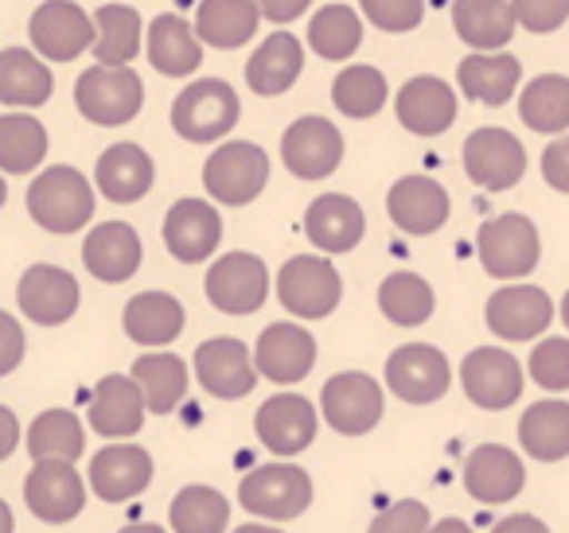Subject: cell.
<instances>
[{
    "instance_id": "obj_1",
    "label": "cell",
    "mask_w": 569,
    "mask_h": 533,
    "mask_svg": "<svg viewBox=\"0 0 569 533\" xmlns=\"http://www.w3.org/2000/svg\"><path fill=\"white\" fill-rule=\"evenodd\" d=\"M28 214L51 234H74L94 219V188L79 168H48L28 188Z\"/></svg>"
},
{
    "instance_id": "obj_2",
    "label": "cell",
    "mask_w": 569,
    "mask_h": 533,
    "mask_svg": "<svg viewBox=\"0 0 569 533\" xmlns=\"http://www.w3.org/2000/svg\"><path fill=\"white\" fill-rule=\"evenodd\" d=\"M476 253L480 265L496 281H519L530 276L542 258V242H538V227L527 214H499V219L483 222L476 234Z\"/></svg>"
},
{
    "instance_id": "obj_3",
    "label": "cell",
    "mask_w": 569,
    "mask_h": 533,
    "mask_svg": "<svg viewBox=\"0 0 569 533\" xmlns=\"http://www.w3.org/2000/svg\"><path fill=\"white\" fill-rule=\"evenodd\" d=\"M238 502L246 506V514L266 522H293L312 506V479L293 463H266L242 479Z\"/></svg>"
},
{
    "instance_id": "obj_4",
    "label": "cell",
    "mask_w": 569,
    "mask_h": 533,
    "mask_svg": "<svg viewBox=\"0 0 569 533\" xmlns=\"http://www.w3.org/2000/svg\"><path fill=\"white\" fill-rule=\"evenodd\" d=\"M238 94L222 79H199L172 102V129L191 144L227 137L238 125Z\"/></svg>"
},
{
    "instance_id": "obj_5",
    "label": "cell",
    "mask_w": 569,
    "mask_h": 533,
    "mask_svg": "<svg viewBox=\"0 0 569 533\" xmlns=\"http://www.w3.org/2000/svg\"><path fill=\"white\" fill-rule=\"evenodd\" d=\"M269 183V157L250 141H227L203 164V188L214 203L246 207Z\"/></svg>"
},
{
    "instance_id": "obj_6",
    "label": "cell",
    "mask_w": 569,
    "mask_h": 533,
    "mask_svg": "<svg viewBox=\"0 0 569 533\" xmlns=\"http://www.w3.org/2000/svg\"><path fill=\"white\" fill-rule=\"evenodd\" d=\"M74 102L87 121L118 129L141 113L144 87L126 67H94V71H82V79L74 82Z\"/></svg>"
},
{
    "instance_id": "obj_7",
    "label": "cell",
    "mask_w": 569,
    "mask_h": 533,
    "mask_svg": "<svg viewBox=\"0 0 569 533\" xmlns=\"http://www.w3.org/2000/svg\"><path fill=\"white\" fill-rule=\"evenodd\" d=\"M343 281L328 258H289L277 273V300L301 320H325L340 308Z\"/></svg>"
},
{
    "instance_id": "obj_8",
    "label": "cell",
    "mask_w": 569,
    "mask_h": 533,
    "mask_svg": "<svg viewBox=\"0 0 569 533\" xmlns=\"http://www.w3.org/2000/svg\"><path fill=\"white\" fill-rule=\"evenodd\" d=\"M460 385L468 401L488 413L511 409L522 398V362L503 346H476L460 362Z\"/></svg>"
},
{
    "instance_id": "obj_9",
    "label": "cell",
    "mask_w": 569,
    "mask_h": 533,
    "mask_svg": "<svg viewBox=\"0 0 569 533\" xmlns=\"http://www.w3.org/2000/svg\"><path fill=\"white\" fill-rule=\"evenodd\" d=\"M320 409H325L328 424L343 436H363L382 421V385L371 374L359 370H343V374L328 378L320 390Z\"/></svg>"
},
{
    "instance_id": "obj_10",
    "label": "cell",
    "mask_w": 569,
    "mask_h": 533,
    "mask_svg": "<svg viewBox=\"0 0 569 533\" xmlns=\"http://www.w3.org/2000/svg\"><path fill=\"white\" fill-rule=\"evenodd\" d=\"M207 300H211L219 312L227 315H250L266 304V292H269V273H266V261L253 258V253H227L219 258L211 269H207Z\"/></svg>"
},
{
    "instance_id": "obj_11",
    "label": "cell",
    "mask_w": 569,
    "mask_h": 533,
    "mask_svg": "<svg viewBox=\"0 0 569 533\" xmlns=\"http://www.w3.org/2000/svg\"><path fill=\"white\" fill-rule=\"evenodd\" d=\"M452 366L437 346L429 343H406L387 359V385L395 398L410 401V405H429L449 393Z\"/></svg>"
},
{
    "instance_id": "obj_12",
    "label": "cell",
    "mask_w": 569,
    "mask_h": 533,
    "mask_svg": "<svg viewBox=\"0 0 569 533\" xmlns=\"http://www.w3.org/2000/svg\"><path fill=\"white\" fill-rule=\"evenodd\" d=\"M465 172L476 188L507 191L527 172V149L507 129H476L465 141Z\"/></svg>"
},
{
    "instance_id": "obj_13",
    "label": "cell",
    "mask_w": 569,
    "mask_h": 533,
    "mask_svg": "<svg viewBox=\"0 0 569 533\" xmlns=\"http://www.w3.org/2000/svg\"><path fill=\"white\" fill-rule=\"evenodd\" d=\"M488 328L507 343H530L553 323V300L538 284H507L496 289L483 308Z\"/></svg>"
},
{
    "instance_id": "obj_14",
    "label": "cell",
    "mask_w": 569,
    "mask_h": 533,
    "mask_svg": "<svg viewBox=\"0 0 569 533\" xmlns=\"http://www.w3.org/2000/svg\"><path fill=\"white\" fill-rule=\"evenodd\" d=\"M281 160L297 180H328L343 160V133L328 118H301L284 129Z\"/></svg>"
},
{
    "instance_id": "obj_15",
    "label": "cell",
    "mask_w": 569,
    "mask_h": 533,
    "mask_svg": "<svg viewBox=\"0 0 569 533\" xmlns=\"http://www.w3.org/2000/svg\"><path fill=\"white\" fill-rule=\"evenodd\" d=\"M28 36H32V48L43 59L71 63V59H79L94 43V20L74 0H43L40 9L32 12Z\"/></svg>"
},
{
    "instance_id": "obj_16",
    "label": "cell",
    "mask_w": 569,
    "mask_h": 533,
    "mask_svg": "<svg viewBox=\"0 0 569 533\" xmlns=\"http://www.w3.org/2000/svg\"><path fill=\"white\" fill-rule=\"evenodd\" d=\"M196 378L211 398L219 401H238L258 385V366L250 362L242 339H207L196 351Z\"/></svg>"
},
{
    "instance_id": "obj_17",
    "label": "cell",
    "mask_w": 569,
    "mask_h": 533,
    "mask_svg": "<svg viewBox=\"0 0 569 533\" xmlns=\"http://www.w3.org/2000/svg\"><path fill=\"white\" fill-rule=\"evenodd\" d=\"M24 502L40 522L63 525L82 514V506H87V486H82L79 471H74L71 463L48 460V463H36V467L28 471Z\"/></svg>"
},
{
    "instance_id": "obj_18",
    "label": "cell",
    "mask_w": 569,
    "mask_h": 533,
    "mask_svg": "<svg viewBox=\"0 0 569 533\" xmlns=\"http://www.w3.org/2000/svg\"><path fill=\"white\" fill-rule=\"evenodd\" d=\"M312 362H317V339L301 323H269L253 346L258 374L277 385H293L309 378Z\"/></svg>"
},
{
    "instance_id": "obj_19",
    "label": "cell",
    "mask_w": 569,
    "mask_h": 533,
    "mask_svg": "<svg viewBox=\"0 0 569 533\" xmlns=\"http://www.w3.org/2000/svg\"><path fill=\"white\" fill-rule=\"evenodd\" d=\"M253 429L273 455H301L317 440V409L301 393H277L258 409Z\"/></svg>"
},
{
    "instance_id": "obj_20",
    "label": "cell",
    "mask_w": 569,
    "mask_h": 533,
    "mask_svg": "<svg viewBox=\"0 0 569 533\" xmlns=\"http://www.w3.org/2000/svg\"><path fill=\"white\" fill-rule=\"evenodd\" d=\"M20 312L40 328H59L79 312V281L59 265H32L20 276Z\"/></svg>"
},
{
    "instance_id": "obj_21",
    "label": "cell",
    "mask_w": 569,
    "mask_h": 533,
    "mask_svg": "<svg viewBox=\"0 0 569 533\" xmlns=\"http://www.w3.org/2000/svg\"><path fill=\"white\" fill-rule=\"evenodd\" d=\"M219 238H222V219L207 199H180L164 214V245L183 265H196V261L211 258L219 250Z\"/></svg>"
},
{
    "instance_id": "obj_22",
    "label": "cell",
    "mask_w": 569,
    "mask_h": 533,
    "mask_svg": "<svg viewBox=\"0 0 569 533\" xmlns=\"http://www.w3.org/2000/svg\"><path fill=\"white\" fill-rule=\"evenodd\" d=\"M387 214L406 234H437L449 222V191L429 175H402L387 195Z\"/></svg>"
},
{
    "instance_id": "obj_23",
    "label": "cell",
    "mask_w": 569,
    "mask_h": 533,
    "mask_svg": "<svg viewBox=\"0 0 569 533\" xmlns=\"http://www.w3.org/2000/svg\"><path fill=\"white\" fill-rule=\"evenodd\" d=\"M527 483V467L522 460L503 444H480L468 452L465 460V491L483 506H499L511 502Z\"/></svg>"
},
{
    "instance_id": "obj_24",
    "label": "cell",
    "mask_w": 569,
    "mask_h": 533,
    "mask_svg": "<svg viewBox=\"0 0 569 533\" xmlns=\"http://www.w3.org/2000/svg\"><path fill=\"white\" fill-rule=\"evenodd\" d=\"M152 483V455L137 444H110L90 463V486L102 502H129Z\"/></svg>"
},
{
    "instance_id": "obj_25",
    "label": "cell",
    "mask_w": 569,
    "mask_h": 533,
    "mask_svg": "<svg viewBox=\"0 0 569 533\" xmlns=\"http://www.w3.org/2000/svg\"><path fill=\"white\" fill-rule=\"evenodd\" d=\"M398 121L406 125V133L418 137H437L457 121V94L445 79H433V74H421V79H410L402 90H398Z\"/></svg>"
},
{
    "instance_id": "obj_26",
    "label": "cell",
    "mask_w": 569,
    "mask_h": 533,
    "mask_svg": "<svg viewBox=\"0 0 569 533\" xmlns=\"http://www.w3.org/2000/svg\"><path fill=\"white\" fill-rule=\"evenodd\" d=\"M363 230H367L363 207L351 195H340V191L312 199V207L305 211V234L325 253L356 250V245L363 242Z\"/></svg>"
},
{
    "instance_id": "obj_27",
    "label": "cell",
    "mask_w": 569,
    "mask_h": 533,
    "mask_svg": "<svg viewBox=\"0 0 569 533\" xmlns=\"http://www.w3.org/2000/svg\"><path fill=\"white\" fill-rule=\"evenodd\" d=\"M82 261L106 284H121L141 265V238L129 222H102L82 242Z\"/></svg>"
},
{
    "instance_id": "obj_28",
    "label": "cell",
    "mask_w": 569,
    "mask_h": 533,
    "mask_svg": "<svg viewBox=\"0 0 569 533\" xmlns=\"http://www.w3.org/2000/svg\"><path fill=\"white\" fill-rule=\"evenodd\" d=\"M144 424V398L137 390L133 378L126 374H106L102 382L94 385V401H90V429L98 436H133Z\"/></svg>"
},
{
    "instance_id": "obj_29",
    "label": "cell",
    "mask_w": 569,
    "mask_h": 533,
    "mask_svg": "<svg viewBox=\"0 0 569 533\" xmlns=\"http://www.w3.org/2000/svg\"><path fill=\"white\" fill-rule=\"evenodd\" d=\"M452 28L480 56H496L515 36L511 0H452Z\"/></svg>"
},
{
    "instance_id": "obj_30",
    "label": "cell",
    "mask_w": 569,
    "mask_h": 533,
    "mask_svg": "<svg viewBox=\"0 0 569 533\" xmlns=\"http://www.w3.org/2000/svg\"><path fill=\"white\" fill-rule=\"evenodd\" d=\"M305 67V48L301 40H293L289 32H273L246 63V82H250L253 94L277 98L301 79Z\"/></svg>"
},
{
    "instance_id": "obj_31",
    "label": "cell",
    "mask_w": 569,
    "mask_h": 533,
    "mask_svg": "<svg viewBox=\"0 0 569 533\" xmlns=\"http://www.w3.org/2000/svg\"><path fill=\"white\" fill-rule=\"evenodd\" d=\"M152 188V157L141 144H110L98 160V191L110 203H137Z\"/></svg>"
},
{
    "instance_id": "obj_32",
    "label": "cell",
    "mask_w": 569,
    "mask_h": 533,
    "mask_svg": "<svg viewBox=\"0 0 569 533\" xmlns=\"http://www.w3.org/2000/svg\"><path fill=\"white\" fill-rule=\"evenodd\" d=\"M149 63L168 79H183L203 63V43H199L196 28L188 20L164 12L149 24Z\"/></svg>"
},
{
    "instance_id": "obj_33",
    "label": "cell",
    "mask_w": 569,
    "mask_h": 533,
    "mask_svg": "<svg viewBox=\"0 0 569 533\" xmlns=\"http://www.w3.org/2000/svg\"><path fill=\"white\" fill-rule=\"evenodd\" d=\"M126 335L141 346H168L183 331V304L168 292H137L126 304Z\"/></svg>"
},
{
    "instance_id": "obj_34",
    "label": "cell",
    "mask_w": 569,
    "mask_h": 533,
    "mask_svg": "<svg viewBox=\"0 0 569 533\" xmlns=\"http://www.w3.org/2000/svg\"><path fill=\"white\" fill-rule=\"evenodd\" d=\"M519 444L530 460L558 463L569 455V401H535L519 416Z\"/></svg>"
},
{
    "instance_id": "obj_35",
    "label": "cell",
    "mask_w": 569,
    "mask_h": 533,
    "mask_svg": "<svg viewBox=\"0 0 569 533\" xmlns=\"http://www.w3.org/2000/svg\"><path fill=\"white\" fill-rule=\"evenodd\" d=\"M522 79V67L515 56H507V51H496V56H468L465 63L457 67V82L460 90H465L472 102L480 105H503L511 102L515 87H519Z\"/></svg>"
},
{
    "instance_id": "obj_36",
    "label": "cell",
    "mask_w": 569,
    "mask_h": 533,
    "mask_svg": "<svg viewBox=\"0 0 569 533\" xmlns=\"http://www.w3.org/2000/svg\"><path fill=\"white\" fill-rule=\"evenodd\" d=\"M129 378H133L137 390H141L144 409L157 416H168L183 401V393H188V366H183V359H176V354H168V351L141 354V359L133 362V374Z\"/></svg>"
},
{
    "instance_id": "obj_37",
    "label": "cell",
    "mask_w": 569,
    "mask_h": 533,
    "mask_svg": "<svg viewBox=\"0 0 569 533\" xmlns=\"http://www.w3.org/2000/svg\"><path fill=\"white\" fill-rule=\"evenodd\" d=\"M258 4L253 0H203L196 17L199 43H211L219 51H234L258 32Z\"/></svg>"
},
{
    "instance_id": "obj_38",
    "label": "cell",
    "mask_w": 569,
    "mask_h": 533,
    "mask_svg": "<svg viewBox=\"0 0 569 533\" xmlns=\"http://www.w3.org/2000/svg\"><path fill=\"white\" fill-rule=\"evenodd\" d=\"M51 71L28 48L0 51V102L17 110H36L51 98Z\"/></svg>"
},
{
    "instance_id": "obj_39",
    "label": "cell",
    "mask_w": 569,
    "mask_h": 533,
    "mask_svg": "<svg viewBox=\"0 0 569 533\" xmlns=\"http://www.w3.org/2000/svg\"><path fill=\"white\" fill-rule=\"evenodd\" d=\"M82 447H87V432H82V421L71 409H48L28 429V452H32L36 463H74Z\"/></svg>"
},
{
    "instance_id": "obj_40",
    "label": "cell",
    "mask_w": 569,
    "mask_h": 533,
    "mask_svg": "<svg viewBox=\"0 0 569 533\" xmlns=\"http://www.w3.org/2000/svg\"><path fill=\"white\" fill-rule=\"evenodd\" d=\"M519 118L535 133H569V79L538 74L519 98Z\"/></svg>"
},
{
    "instance_id": "obj_41",
    "label": "cell",
    "mask_w": 569,
    "mask_h": 533,
    "mask_svg": "<svg viewBox=\"0 0 569 533\" xmlns=\"http://www.w3.org/2000/svg\"><path fill=\"white\" fill-rule=\"evenodd\" d=\"M98 40H94V59L98 67H126L141 51V17L137 9L126 4H106L94 12Z\"/></svg>"
},
{
    "instance_id": "obj_42",
    "label": "cell",
    "mask_w": 569,
    "mask_h": 533,
    "mask_svg": "<svg viewBox=\"0 0 569 533\" xmlns=\"http://www.w3.org/2000/svg\"><path fill=\"white\" fill-rule=\"evenodd\" d=\"M48 157V129L28 113L0 118V168L12 175H28Z\"/></svg>"
},
{
    "instance_id": "obj_43",
    "label": "cell",
    "mask_w": 569,
    "mask_h": 533,
    "mask_svg": "<svg viewBox=\"0 0 569 533\" xmlns=\"http://www.w3.org/2000/svg\"><path fill=\"white\" fill-rule=\"evenodd\" d=\"M387 74L375 71V67H348V71L336 74L332 82V105L343 118L367 121L387 105Z\"/></svg>"
},
{
    "instance_id": "obj_44",
    "label": "cell",
    "mask_w": 569,
    "mask_h": 533,
    "mask_svg": "<svg viewBox=\"0 0 569 533\" xmlns=\"http://www.w3.org/2000/svg\"><path fill=\"white\" fill-rule=\"evenodd\" d=\"M172 530L176 533H222L230 525V502L214 486H183L172 499Z\"/></svg>"
},
{
    "instance_id": "obj_45",
    "label": "cell",
    "mask_w": 569,
    "mask_h": 533,
    "mask_svg": "<svg viewBox=\"0 0 569 533\" xmlns=\"http://www.w3.org/2000/svg\"><path fill=\"white\" fill-rule=\"evenodd\" d=\"M379 308L398 328H418L433 315V289L418 273H390L379 289Z\"/></svg>"
},
{
    "instance_id": "obj_46",
    "label": "cell",
    "mask_w": 569,
    "mask_h": 533,
    "mask_svg": "<svg viewBox=\"0 0 569 533\" xmlns=\"http://www.w3.org/2000/svg\"><path fill=\"white\" fill-rule=\"evenodd\" d=\"M309 43L320 59L343 63V59L356 56L359 43H363V24H359V17L348 4H328V9H320L317 17H312Z\"/></svg>"
},
{
    "instance_id": "obj_47",
    "label": "cell",
    "mask_w": 569,
    "mask_h": 533,
    "mask_svg": "<svg viewBox=\"0 0 569 533\" xmlns=\"http://www.w3.org/2000/svg\"><path fill=\"white\" fill-rule=\"evenodd\" d=\"M527 370L542 390L566 393L569 390V339H542V343H535Z\"/></svg>"
},
{
    "instance_id": "obj_48",
    "label": "cell",
    "mask_w": 569,
    "mask_h": 533,
    "mask_svg": "<svg viewBox=\"0 0 569 533\" xmlns=\"http://www.w3.org/2000/svg\"><path fill=\"white\" fill-rule=\"evenodd\" d=\"M379 32H413L426 17V0H359Z\"/></svg>"
},
{
    "instance_id": "obj_49",
    "label": "cell",
    "mask_w": 569,
    "mask_h": 533,
    "mask_svg": "<svg viewBox=\"0 0 569 533\" xmlns=\"http://www.w3.org/2000/svg\"><path fill=\"white\" fill-rule=\"evenodd\" d=\"M433 530V517H429V506L418 499H402L395 506H387L382 514H375L371 530L367 533H429Z\"/></svg>"
},
{
    "instance_id": "obj_50",
    "label": "cell",
    "mask_w": 569,
    "mask_h": 533,
    "mask_svg": "<svg viewBox=\"0 0 569 533\" xmlns=\"http://www.w3.org/2000/svg\"><path fill=\"white\" fill-rule=\"evenodd\" d=\"M511 9H515V24H522L535 36L558 32L569 20V0H511Z\"/></svg>"
},
{
    "instance_id": "obj_51",
    "label": "cell",
    "mask_w": 569,
    "mask_h": 533,
    "mask_svg": "<svg viewBox=\"0 0 569 533\" xmlns=\"http://www.w3.org/2000/svg\"><path fill=\"white\" fill-rule=\"evenodd\" d=\"M542 180L550 183L553 191L569 195V133H561L558 141L546 144V152H542Z\"/></svg>"
},
{
    "instance_id": "obj_52",
    "label": "cell",
    "mask_w": 569,
    "mask_h": 533,
    "mask_svg": "<svg viewBox=\"0 0 569 533\" xmlns=\"http://www.w3.org/2000/svg\"><path fill=\"white\" fill-rule=\"evenodd\" d=\"M24 362V328L9 312H0V378Z\"/></svg>"
},
{
    "instance_id": "obj_53",
    "label": "cell",
    "mask_w": 569,
    "mask_h": 533,
    "mask_svg": "<svg viewBox=\"0 0 569 533\" xmlns=\"http://www.w3.org/2000/svg\"><path fill=\"white\" fill-rule=\"evenodd\" d=\"M253 4H258L261 17L273 20V24H289V20H297L309 9L312 0H253Z\"/></svg>"
},
{
    "instance_id": "obj_54",
    "label": "cell",
    "mask_w": 569,
    "mask_h": 533,
    "mask_svg": "<svg viewBox=\"0 0 569 533\" xmlns=\"http://www.w3.org/2000/svg\"><path fill=\"white\" fill-rule=\"evenodd\" d=\"M17 444H20V421L12 409L0 405V460H9L17 452Z\"/></svg>"
},
{
    "instance_id": "obj_55",
    "label": "cell",
    "mask_w": 569,
    "mask_h": 533,
    "mask_svg": "<svg viewBox=\"0 0 569 533\" xmlns=\"http://www.w3.org/2000/svg\"><path fill=\"white\" fill-rule=\"evenodd\" d=\"M491 533H550V525L535 514H511V517H503V522L491 525Z\"/></svg>"
},
{
    "instance_id": "obj_56",
    "label": "cell",
    "mask_w": 569,
    "mask_h": 533,
    "mask_svg": "<svg viewBox=\"0 0 569 533\" xmlns=\"http://www.w3.org/2000/svg\"><path fill=\"white\" fill-rule=\"evenodd\" d=\"M429 533H476L468 522H460V517H445V522H437Z\"/></svg>"
},
{
    "instance_id": "obj_57",
    "label": "cell",
    "mask_w": 569,
    "mask_h": 533,
    "mask_svg": "<svg viewBox=\"0 0 569 533\" xmlns=\"http://www.w3.org/2000/svg\"><path fill=\"white\" fill-rule=\"evenodd\" d=\"M17 530V517H12V506L0 499V533H12Z\"/></svg>"
},
{
    "instance_id": "obj_58",
    "label": "cell",
    "mask_w": 569,
    "mask_h": 533,
    "mask_svg": "<svg viewBox=\"0 0 569 533\" xmlns=\"http://www.w3.org/2000/svg\"><path fill=\"white\" fill-rule=\"evenodd\" d=\"M118 533H164V530L152 525V522H137V525H126V530H118Z\"/></svg>"
},
{
    "instance_id": "obj_59",
    "label": "cell",
    "mask_w": 569,
    "mask_h": 533,
    "mask_svg": "<svg viewBox=\"0 0 569 533\" xmlns=\"http://www.w3.org/2000/svg\"><path fill=\"white\" fill-rule=\"evenodd\" d=\"M234 533H284V530H277V525H238Z\"/></svg>"
},
{
    "instance_id": "obj_60",
    "label": "cell",
    "mask_w": 569,
    "mask_h": 533,
    "mask_svg": "<svg viewBox=\"0 0 569 533\" xmlns=\"http://www.w3.org/2000/svg\"><path fill=\"white\" fill-rule=\"evenodd\" d=\"M561 323L569 328V292H566V300H561Z\"/></svg>"
},
{
    "instance_id": "obj_61",
    "label": "cell",
    "mask_w": 569,
    "mask_h": 533,
    "mask_svg": "<svg viewBox=\"0 0 569 533\" xmlns=\"http://www.w3.org/2000/svg\"><path fill=\"white\" fill-rule=\"evenodd\" d=\"M4 199H9V188H4V180H0V207H4Z\"/></svg>"
}]
</instances>
